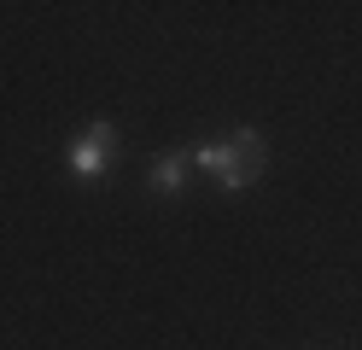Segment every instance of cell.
<instances>
[{"label":"cell","instance_id":"obj_1","mask_svg":"<svg viewBox=\"0 0 362 350\" xmlns=\"http://www.w3.org/2000/svg\"><path fill=\"white\" fill-rule=\"evenodd\" d=\"M199 163H205V170H216L222 187H245V181H257V175H263L269 152H263V134H257V129H240L234 140L199 146Z\"/></svg>","mask_w":362,"mask_h":350},{"label":"cell","instance_id":"obj_3","mask_svg":"<svg viewBox=\"0 0 362 350\" xmlns=\"http://www.w3.org/2000/svg\"><path fill=\"white\" fill-rule=\"evenodd\" d=\"M158 187H175L181 181V158H164V163H158V175H152Z\"/></svg>","mask_w":362,"mask_h":350},{"label":"cell","instance_id":"obj_2","mask_svg":"<svg viewBox=\"0 0 362 350\" xmlns=\"http://www.w3.org/2000/svg\"><path fill=\"white\" fill-rule=\"evenodd\" d=\"M105 158H111V129H105V123H94L88 134H76L71 163H76L82 175H100V170H105Z\"/></svg>","mask_w":362,"mask_h":350}]
</instances>
